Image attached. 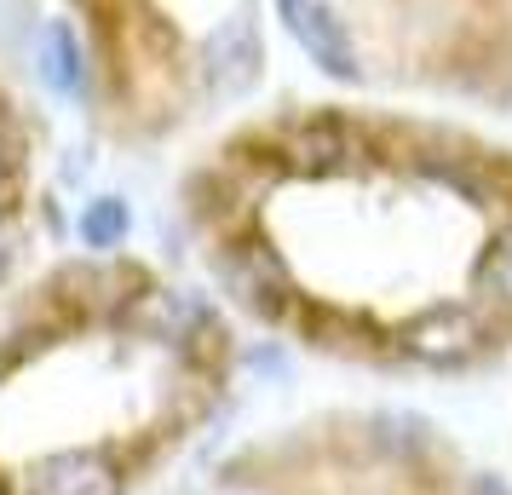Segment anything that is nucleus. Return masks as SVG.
I'll use <instances>...</instances> for the list:
<instances>
[{
	"label": "nucleus",
	"instance_id": "obj_1",
	"mask_svg": "<svg viewBox=\"0 0 512 495\" xmlns=\"http://www.w3.org/2000/svg\"><path fill=\"white\" fill-rule=\"evenodd\" d=\"M231 317L380 380L512 363V139L392 98H282L196 139L173 179Z\"/></svg>",
	"mask_w": 512,
	"mask_h": 495
},
{
	"label": "nucleus",
	"instance_id": "obj_2",
	"mask_svg": "<svg viewBox=\"0 0 512 495\" xmlns=\"http://www.w3.org/2000/svg\"><path fill=\"white\" fill-rule=\"evenodd\" d=\"M242 386L231 306L133 248L0 294V495H162Z\"/></svg>",
	"mask_w": 512,
	"mask_h": 495
},
{
	"label": "nucleus",
	"instance_id": "obj_3",
	"mask_svg": "<svg viewBox=\"0 0 512 495\" xmlns=\"http://www.w3.org/2000/svg\"><path fill=\"white\" fill-rule=\"evenodd\" d=\"M58 93L116 156L208 139L271 75V0H35ZM47 64V70H52Z\"/></svg>",
	"mask_w": 512,
	"mask_h": 495
},
{
	"label": "nucleus",
	"instance_id": "obj_4",
	"mask_svg": "<svg viewBox=\"0 0 512 495\" xmlns=\"http://www.w3.org/2000/svg\"><path fill=\"white\" fill-rule=\"evenodd\" d=\"M271 24L340 93L512 121V0H271Z\"/></svg>",
	"mask_w": 512,
	"mask_h": 495
},
{
	"label": "nucleus",
	"instance_id": "obj_5",
	"mask_svg": "<svg viewBox=\"0 0 512 495\" xmlns=\"http://www.w3.org/2000/svg\"><path fill=\"white\" fill-rule=\"evenodd\" d=\"M173 495H512V484L420 409L340 403L231 444Z\"/></svg>",
	"mask_w": 512,
	"mask_h": 495
},
{
	"label": "nucleus",
	"instance_id": "obj_6",
	"mask_svg": "<svg viewBox=\"0 0 512 495\" xmlns=\"http://www.w3.org/2000/svg\"><path fill=\"white\" fill-rule=\"evenodd\" d=\"M58 231V202L47 179V121L0 64V294L41 265Z\"/></svg>",
	"mask_w": 512,
	"mask_h": 495
}]
</instances>
